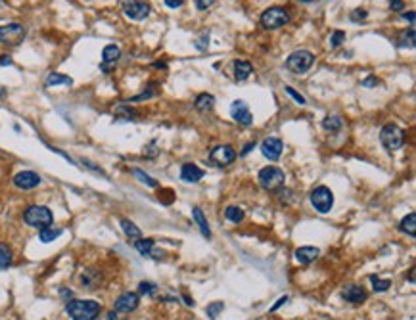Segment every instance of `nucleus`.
I'll return each mask as SVG.
<instances>
[{"instance_id":"45","label":"nucleus","mask_w":416,"mask_h":320,"mask_svg":"<svg viewBox=\"0 0 416 320\" xmlns=\"http://www.w3.org/2000/svg\"><path fill=\"white\" fill-rule=\"evenodd\" d=\"M284 303H288V295H282V297L278 299L276 303H274V305H272V309H270V311H276V309H280V307L284 305Z\"/></svg>"},{"instance_id":"50","label":"nucleus","mask_w":416,"mask_h":320,"mask_svg":"<svg viewBox=\"0 0 416 320\" xmlns=\"http://www.w3.org/2000/svg\"><path fill=\"white\" fill-rule=\"evenodd\" d=\"M108 320H117V316H115V311H113V313H110V314H108Z\"/></svg>"},{"instance_id":"27","label":"nucleus","mask_w":416,"mask_h":320,"mask_svg":"<svg viewBox=\"0 0 416 320\" xmlns=\"http://www.w3.org/2000/svg\"><path fill=\"white\" fill-rule=\"evenodd\" d=\"M397 44H399L401 48H414V25H410L409 31L401 33Z\"/></svg>"},{"instance_id":"8","label":"nucleus","mask_w":416,"mask_h":320,"mask_svg":"<svg viewBox=\"0 0 416 320\" xmlns=\"http://www.w3.org/2000/svg\"><path fill=\"white\" fill-rule=\"evenodd\" d=\"M25 38V27L22 23H8L0 27V44L4 46H17Z\"/></svg>"},{"instance_id":"11","label":"nucleus","mask_w":416,"mask_h":320,"mask_svg":"<svg viewBox=\"0 0 416 320\" xmlns=\"http://www.w3.org/2000/svg\"><path fill=\"white\" fill-rule=\"evenodd\" d=\"M209 159H211L213 165H217V167H227V165H230L234 159H236V152H234L232 146H217L215 150L211 152V155H209Z\"/></svg>"},{"instance_id":"49","label":"nucleus","mask_w":416,"mask_h":320,"mask_svg":"<svg viewBox=\"0 0 416 320\" xmlns=\"http://www.w3.org/2000/svg\"><path fill=\"white\" fill-rule=\"evenodd\" d=\"M60 293H62L64 297H73V293H71L69 290H60Z\"/></svg>"},{"instance_id":"37","label":"nucleus","mask_w":416,"mask_h":320,"mask_svg":"<svg viewBox=\"0 0 416 320\" xmlns=\"http://www.w3.org/2000/svg\"><path fill=\"white\" fill-rule=\"evenodd\" d=\"M366 17H368V12H366V10H361V8L353 10V12H351V15H349V19H351V22H355V23L363 22V19H366Z\"/></svg>"},{"instance_id":"18","label":"nucleus","mask_w":416,"mask_h":320,"mask_svg":"<svg viewBox=\"0 0 416 320\" xmlns=\"http://www.w3.org/2000/svg\"><path fill=\"white\" fill-rule=\"evenodd\" d=\"M253 73V66L246 59H236L234 62V77L236 81H246Z\"/></svg>"},{"instance_id":"29","label":"nucleus","mask_w":416,"mask_h":320,"mask_svg":"<svg viewBox=\"0 0 416 320\" xmlns=\"http://www.w3.org/2000/svg\"><path fill=\"white\" fill-rule=\"evenodd\" d=\"M213 102H215V98H213L211 94H200L196 98L194 106H196V109H200V111H207V109L213 108Z\"/></svg>"},{"instance_id":"46","label":"nucleus","mask_w":416,"mask_h":320,"mask_svg":"<svg viewBox=\"0 0 416 320\" xmlns=\"http://www.w3.org/2000/svg\"><path fill=\"white\" fill-rule=\"evenodd\" d=\"M403 19L409 22L410 25H414V12H412V10H410V12H405V14H403Z\"/></svg>"},{"instance_id":"30","label":"nucleus","mask_w":416,"mask_h":320,"mask_svg":"<svg viewBox=\"0 0 416 320\" xmlns=\"http://www.w3.org/2000/svg\"><path fill=\"white\" fill-rule=\"evenodd\" d=\"M12 249L6 244H0V269H8L12 265Z\"/></svg>"},{"instance_id":"42","label":"nucleus","mask_w":416,"mask_h":320,"mask_svg":"<svg viewBox=\"0 0 416 320\" xmlns=\"http://www.w3.org/2000/svg\"><path fill=\"white\" fill-rule=\"evenodd\" d=\"M153 96V90H148V92H142V94L134 96V98H129V102H142V100H146V98H152Z\"/></svg>"},{"instance_id":"13","label":"nucleus","mask_w":416,"mask_h":320,"mask_svg":"<svg viewBox=\"0 0 416 320\" xmlns=\"http://www.w3.org/2000/svg\"><path fill=\"white\" fill-rule=\"evenodd\" d=\"M14 184L22 190H33L41 184V176L35 171H22L14 176Z\"/></svg>"},{"instance_id":"22","label":"nucleus","mask_w":416,"mask_h":320,"mask_svg":"<svg viewBox=\"0 0 416 320\" xmlns=\"http://www.w3.org/2000/svg\"><path fill=\"white\" fill-rule=\"evenodd\" d=\"M119 58H121V50H119V46H115V44H108V46L102 50L104 66H108V64H115Z\"/></svg>"},{"instance_id":"24","label":"nucleus","mask_w":416,"mask_h":320,"mask_svg":"<svg viewBox=\"0 0 416 320\" xmlns=\"http://www.w3.org/2000/svg\"><path fill=\"white\" fill-rule=\"evenodd\" d=\"M81 282H83V288H94L98 282H100V274L96 272L94 269H88L83 272V276H81Z\"/></svg>"},{"instance_id":"15","label":"nucleus","mask_w":416,"mask_h":320,"mask_svg":"<svg viewBox=\"0 0 416 320\" xmlns=\"http://www.w3.org/2000/svg\"><path fill=\"white\" fill-rule=\"evenodd\" d=\"M342 295L345 301L355 303V305H357V303H365L366 301V291L357 284H347L345 288H343Z\"/></svg>"},{"instance_id":"21","label":"nucleus","mask_w":416,"mask_h":320,"mask_svg":"<svg viewBox=\"0 0 416 320\" xmlns=\"http://www.w3.org/2000/svg\"><path fill=\"white\" fill-rule=\"evenodd\" d=\"M62 85L71 87V85H73V79L67 77V75H62V73H50V75L46 77V87H62Z\"/></svg>"},{"instance_id":"1","label":"nucleus","mask_w":416,"mask_h":320,"mask_svg":"<svg viewBox=\"0 0 416 320\" xmlns=\"http://www.w3.org/2000/svg\"><path fill=\"white\" fill-rule=\"evenodd\" d=\"M100 311H102L100 303H96V301H83V299L69 301L66 307V313L69 314L71 320H96Z\"/></svg>"},{"instance_id":"2","label":"nucleus","mask_w":416,"mask_h":320,"mask_svg":"<svg viewBox=\"0 0 416 320\" xmlns=\"http://www.w3.org/2000/svg\"><path fill=\"white\" fill-rule=\"evenodd\" d=\"M23 221H25V225L43 230L46 226H52L54 215H52L50 209L44 207V205H29V207L25 209V213H23Z\"/></svg>"},{"instance_id":"4","label":"nucleus","mask_w":416,"mask_h":320,"mask_svg":"<svg viewBox=\"0 0 416 320\" xmlns=\"http://www.w3.org/2000/svg\"><path fill=\"white\" fill-rule=\"evenodd\" d=\"M314 64V56L309 50H295L286 59V67L295 75H303Z\"/></svg>"},{"instance_id":"38","label":"nucleus","mask_w":416,"mask_h":320,"mask_svg":"<svg viewBox=\"0 0 416 320\" xmlns=\"http://www.w3.org/2000/svg\"><path fill=\"white\" fill-rule=\"evenodd\" d=\"M286 94H290L293 98V102L295 104H300V106H305L307 104V100L305 98H303V96L300 94V92H295V90H293L292 87H286Z\"/></svg>"},{"instance_id":"39","label":"nucleus","mask_w":416,"mask_h":320,"mask_svg":"<svg viewBox=\"0 0 416 320\" xmlns=\"http://www.w3.org/2000/svg\"><path fill=\"white\" fill-rule=\"evenodd\" d=\"M209 46V35H202L200 41H196V48L197 50H205Z\"/></svg>"},{"instance_id":"41","label":"nucleus","mask_w":416,"mask_h":320,"mask_svg":"<svg viewBox=\"0 0 416 320\" xmlns=\"http://www.w3.org/2000/svg\"><path fill=\"white\" fill-rule=\"evenodd\" d=\"M389 6L393 12H403L405 10V2L403 0H389Z\"/></svg>"},{"instance_id":"51","label":"nucleus","mask_w":416,"mask_h":320,"mask_svg":"<svg viewBox=\"0 0 416 320\" xmlns=\"http://www.w3.org/2000/svg\"><path fill=\"white\" fill-rule=\"evenodd\" d=\"M409 280H410V282H414V269L410 270V274H409Z\"/></svg>"},{"instance_id":"35","label":"nucleus","mask_w":416,"mask_h":320,"mask_svg":"<svg viewBox=\"0 0 416 320\" xmlns=\"http://www.w3.org/2000/svg\"><path fill=\"white\" fill-rule=\"evenodd\" d=\"M343 43H345V31L338 29L330 35V46H332V48H338V46H342Z\"/></svg>"},{"instance_id":"10","label":"nucleus","mask_w":416,"mask_h":320,"mask_svg":"<svg viewBox=\"0 0 416 320\" xmlns=\"http://www.w3.org/2000/svg\"><path fill=\"white\" fill-rule=\"evenodd\" d=\"M230 115H232L236 123L244 125V127H249V125L253 123V113L249 111L248 104L244 102V100H234L230 104Z\"/></svg>"},{"instance_id":"6","label":"nucleus","mask_w":416,"mask_h":320,"mask_svg":"<svg viewBox=\"0 0 416 320\" xmlns=\"http://www.w3.org/2000/svg\"><path fill=\"white\" fill-rule=\"evenodd\" d=\"M380 142L386 150H399L405 144V132L399 129L397 125L387 123L382 131H380Z\"/></svg>"},{"instance_id":"20","label":"nucleus","mask_w":416,"mask_h":320,"mask_svg":"<svg viewBox=\"0 0 416 320\" xmlns=\"http://www.w3.org/2000/svg\"><path fill=\"white\" fill-rule=\"evenodd\" d=\"M192 215L196 218V225L197 228H200V232L204 234L205 238H211V228L207 225V218H205V215L202 213V209H200V207H194V209H192Z\"/></svg>"},{"instance_id":"40","label":"nucleus","mask_w":416,"mask_h":320,"mask_svg":"<svg viewBox=\"0 0 416 320\" xmlns=\"http://www.w3.org/2000/svg\"><path fill=\"white\" fill-rule=\"evenodd\" d=\"M361 85H363V87H366V88H374V87H378V85H380V79H376V77H372V75H370V77H366Z\"/></svg>"},{"instance_id":"33","label":"nucleus","mask_w":416,"mask_h":320,"mask_svg":"<svg viewBox=\"0 0 416 320\" xmlns=\"http://www.w3.org/2000/svg\"><path fill=\"white\" fill-rule=\"evenodd\" d=\"M132 175L136 176V178H138L140 182H144L146 186H150V188H155V186H157V182L153 181V178H152V176H150V175H148V173H144L142 169H132Z\"/></svg>"},{"instance_id":"32","label":"nucleus","mask_w":416,"mask_h":320,"mask_svg":"<svg viewBox=\"0 0 416 320\" xmlns=\"http://www.w3.org/2000/svg\"><path fill=\"white\" fill-rule=\"evenodd\" d=\"M225 217H227L230 223H242V218H244V211H242V207L230 205V207H227V209H225Z\"/></svg>"},{"instance_id":"12","label":"nucleus","mask_w":416,"mask_h":320,"mask_svg":"<svg viewBox=\"0 0 416 320\" xmlns=\"http://www.w3.org/2000/svg\"><path fill=\"white\" fill-rule=\"evenodd\" d=\"M261 152L269 161H276L282 155V140L276 136H269L261 142Z\"/></svg>"},{"instance_id":"36","label":"nucleus","mask_w":416,"mask_h":320,"mask_svg":"<svg viewBox=\"0 0 416 320\" xmlns=\"http://www.w3.org/2000/svg\"><path fill=\"white\" fill-rule=\"evenodd\" d=\"M155 284H152V282H140L138 284V293L140 295H153L155 293Z\"/></svg>"},{"instance_id":"44","label":"nucleus","mask_w":416,"mask_h":320,"mask_svg":"<svg viewBox=\"0 0 416 320\" xmlns=\"http://www.w3.org/2000/svg\"><path fill=\"white\" fill-rule=\"evenodd\" d=\"M184 4V0H165V6L167 8H173V10H176V8H181Z\"/></svg>"},{"instance_id":"7","label":"nucleus","mask_w":416,"mask_h":320,"mask_svg":"<svg viewBox=\"0 0 416 320\" xmlns=\"http://www.w3.org/2000/svg\"><path fill=\"white\" fill-rule=\"evenodd\" d=\"M311 204L319 213H330L332 205H334V194L328 186H316V188L311 192Z\"/></svg>"},{"instance_id":"47","label":"nucleus","mask_w":416,"mask_h":320,"mask_svg":"<svg viewBox=\"0 0 416 320\" xmlns=\"http://www.w3.org/2000/svg\"><path fill=\"white\" fill-rule=\"evenodd\" d=\"M255 142H248V144H246V148H244V150H242V153L240 155H248L249 152H251V150H253V148H255Z\"/></svg>"},{"instance_id":"9","label":"nucleus","mask_w":416,"mask_h":320,"mask_svg":"<svg viewBox=\"0 0 416 320\" xmlns=\"http://www.w3.org/2000/svg\"><path fill=\"white\" fill-rule=\"evenodd\" d=\"M123 12L129 19L142 22L150 14V4L146 0H123Z\"/></svg>"},{"instance_id":"28","label":"nucleus","mask_w":416,"mask_h":320,"mask_svg":"<svg viewBox=\"0 0 416 320\" xmlns=\"http://www.w3.org/2000/svg\"><path fill=\"white\" fill-rule=\"evenodd\" d=\"M134 248L140 255H152L153 253V240L152 238H138L134 242Z\"/></svg>"},{"instance_id":"14","label":"nucleus","mask_w":416,"mask_h":320,"mask_svg":"<svg viewBox=\"0 0 416 320\" xmlns=\"http://www.w3.org/2000/svg\"><path fill=\"white\" fill-rule=\"evenodd\" d=\"M138 293H131V291H127V293H123L119 299H115V305H113V309H115L117 313H132L136 307H138Z\"/></svg>"},{"instance_id":"34","label":"nucleus","mask_w":416,"mask_h":320,"mask_svg":"<svg viewBox=\"0 0 416 320\" xmlns=\"http://www.w3.org/2000/svg\"><path fill=\"white\" fill-rule=\"evenodd\" d=\"M370 282H372L374 291H386L391 288V280H382L378 276H370Z\"/></svg>"},{"instance_id":"3","label":"nucleus","mask_w":416,"mask_h":320,"mask_svg":"<svg viewBox=\"0 0 416 320\" xmlns=\"http://www.w3.org/2000/svg\"><path fill=\"white\" fill-rule=\"evenodd\" d=\"M286 182V175L282 169L274 167V165H267L259 171V184L263 186L265 190H270V192H276L284 186Z\"/></svg>"},{"instance_id":"25","label":"nucleus","mask_w":416,"mask_h":320,"mask_svg":"<svg viewBox=\"0 0 416 320\" xmlns=\"http://www.w3.org/2000/svg\"><path fill=\"white\" fill-rule=\"evenodd\" d=\"M62 228H52V226H46V228H43L41 232H38V238H41V242L43 244H50V242H54L58 236H62Z\"/></svg>"},{"instance_id":"52","label":"nucleus","mask_w":416,"mask_h":320,"mask_svg":"<svg viewBox=\"0 0 416 320\" xmlns=\"http://www.w3.org/2000/svg\"><path fill=\"white\" fill-rule=\"evenodd\" d=\"M300 2H305V4H307V2H313V0H300Z\"/></svg>"},{"instance_id":"23","label":"nucleus","mask_w":416,"mask_h":320,"mask_svg":"<svg viewBox=\"0 0 416 320\" xmlns=\"http://www.w3.org/2000/svg\"><path fill=\"white\" fill-rule=\"evenodd\" d=\"M399 230L405 234H409V236H416V215L414 213H409L407 217L401 221V225H399Z\"/></svg>"},{"instance_id":"19","label":"nucleus","mask_w":416,"mask_h":320,"mask_svg":"<svg viewBox=\"0 0 416 320\" xmlns=\"http://www.w3.org/2000/svg\"><path fill=\"white\" fill-rule=\"evenodd\" d=\"M342 127H343V119L340 115H326L324 119H322V129L326 132H338V131H342Z\"/></svg>"},{"instance_id":"26","label":"nucleus","mask_w":416,"mask_h":320,"mask_svg":"<svg viewBox=\"0 0 416 320\" xmlns=\"http://www.w3.org/2000/svg\"><path fill=\"white\" fill-rule=\"evenodd\" d=\"M121 228H123V232L129 236V238H132V240H138V238H142V232H140V228L134 223H131V221H127V218H123L121 221Z\"/></svg>"},{"instance_id":"17","label":"nucleus","mask_w":416,"mask_h":320,"mask_svg":"<svg viewBox=\"0 0 416 320\" xmlns=\"http://www.w3.org/2000/svg\"><path fill=\"white\" fill-rule=\"evenodd\" d=\"M321 255V251H319V248H313V246H303V248H298L295 249V259L300 263H303V265H309V263H313L316 257Z\"/></svg>"},{"instance_id":"31","label":"nucleus","mask_w":416,"mask_h":320,"mask_svg":"<svg viewBox=\"0 0 416 320\" xmlns=\"http://www.w3.org/2000/svg\"><path fill=\"white\" fill-rule=\"evenodd\" d=\"M223 311H225V303H223V301H215V303H209V305L205 307V313H207L209 320H217V316H219Z\"/></svg>"},{"instance_id":"48","label":"nucleus","mask_w":416,"mask_h":320,"mask_svg":"<svg viewBox=\"0 0 416 320\" xmlns=\"http://www.w3.org/2000/svg\"><path fill=\"white\" fill-rule=\"evenodd\" d=\"M10 64H12V58H10V56H2V58H0V66H10Z\"/></svg>"},{"instance_id":"5","label":"nucleus","mask_w":416,"mask_h":320,"mask_svg":"<svg viewBox=\"0 0 416 320\" xmlns=\"http://www.w3.org/2000/svg\"><path fill=\"white\" fill-rule=\"evenodd\" d=\"M286 23H290V14L282 6H272L261 14V25L265 29H280Z\"/></svg>"},{"instance_id":"43","label":"nucleus","mask_w":416,"mask_h":320,"mask_svg":"<svg viewBox=\"0 0 416 320\" xmlns=\"http://www.w3.org/2000/svg\"><path fill=\"white\" fill-rule=\"evenodd\" d=\"M213 2H215V0H196V8L204 12V10H207L209 6H213Z\"/></svg>"},{"instance_id":"16","label":"nucleus","mask_w":416,"mask_h":320,"mask_svg":"<svg viewBox=\"0 0 416 320\" xmlns=\"http://www.w3.org/2000/svg\"><path fill=\"white\" fill-rule=\"evenodd\" d=\"M202 176H204V171L197 167V165H194V163H186V165H183V169H181V178H183L184 182H197V181H202Z\"/></svg>"}]
</instances>
